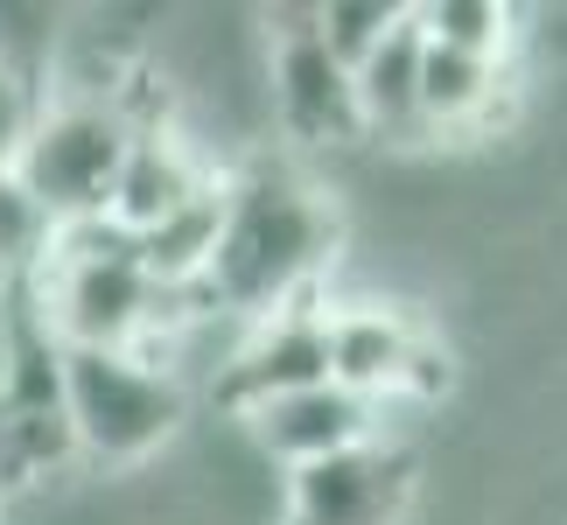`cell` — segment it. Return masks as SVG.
Instances as JSON below:
<instances>
[{
  "label": "cell",
  "instance_id": "obj_1",
  "mask_svg": "<svg viewBox=\"0 0 567 525\" xmlns=\"http://www.w3.org/2000/svg\"><path fill=\"white\" fill-rule=\"evenodd\" d=\"M337 238L343 217L309 175H295L288 162H252L225 183V225L196 288L238 316H280L330 267Z\"/></svg>",
  "mask_w": 567,
  "mask_h": 525
},
{
  "label": "cell",
  "instance_id": "obj_2",
  "mask_svg": "<svg viewBox=\"0 0 567 525\" xmlns=\"http://www.w3.org/2000/svg\"><path fill=\"white\" fill-rule=\"evenodd\" d=\"M29 274L63 350H134V337L147 330L155 280L141 274L134 238L113 231L105 217L50 231V246Z\"/></svg>",
  "mask_w": 567,
  "mask_h": 525
},
{
  "label": "cell",
  "instance_id": "obj_3",
  "mask_svg": "<svg viewBox=\"0 0 567 525\" xmlns=\"http://www.w3.org/2000/svg\"><path fill=\"white\" fill-rule=\"evenodd\" d=\"M126 141H134V113L126 99H99V92H71V99H42L35 134L14 162V189L42 210V225H92L113 204Z\"/></svg>",
  "mask_w": 567,
  "mask_h": 525
},
{
  "label": "cell",
  "instance_id": "obj_4",
  "mask_svg": "<svg viewBox=\"0 0 567 525\" xmlns=\"http://www.w3.org/2000/svg\"><path fill=\"white\" fill-rule=\"evenodd\" d=\"M183 385L141 350H63V413L71 449L92 463H141L183 421Z\"/></svg>",
  "mask_w": 567,
  "mask_h": 525
},
{
  "label": "cell",
  "instance_id": "obj_5",
  "mask_svg": "<svg viewBox=\"0 0 567 525\" xmlns=\"http://www.w3.org/2000/svg\"><path fill=\"white\" fill-rule=\"evenodd\" d=\"M413 497V455L400 442H358L288 476L280 525H400Z\"/></svg>",
  "mask_w": 567,
  "mask_h": 525
},
{
  "label": "cell",
  "instance_id": "obj_6",
  "mask_svg": "<svg viewBox=\"0 0 567 525\" xmlns=\"http://www.w3.org/2000/svg\"><path fill=\"white\" fill-rule=\"evenodd\" d=\"M330 379L358 392L364 406H379L385 392H434L449 379V364L421 343L406 316L392 309H343L330 316Z\"/></svg>",
  "mask_w": 567,
  "mask_h": 525
},
{
  "label": "cell",
  "instance_id": "obj_7",
  "mask_svg": "<svg viewBox=\"0 0 567 525\" xmlns=\"http://www.w3.org/2000/svg\"><path fill=\"white\" fill-rule=\"evenodd\" d=\"M274 105L295 141H358L364 134L351 71L322 50L309 14H280V29H274Z\"/></svg>",
  "mask_w": 567,
  "mask_h": 525
},
{
  "label": "cell",
  "instance_id": "obj_8",
  "mask_svg": "<svg viewBox=\"0 0 567 525\" xmlns=\"http://www.w3.org/2000/svg\"><path fill=\"white\" fill-rule=\"evenodd\" d=\"M246 428H252V442L267 455H280L288 470L322 463V455H343V449H358V442L379 434L372 406H364L358 392H343L337 379L280 392V400H267V406H246Z\"/></svg>",
  "mask_w": 567,
  "mask_h": 525
},
{
  "label": "cell",
  "instance_id": "obj_9",
  "mask_svg": "<svg viewBox=\"0 0 567 525\" xmlns=\"http://www.w3.org/2000/svg\"><path fill=\"white\" fill-rule=\"evenodd\" d=\"M322 379H330V316L280 309L267 330L231 358L225 400L246 413V406H267L280 392H301V385H322Z\"/></svg>",
  "mask_w": 567,
  "mask_h": 525
},
{
  "label": "cell",
  "instance_id": "obj_10",
  "mask_svg": "<svg viewBox=\"0 0 567 525\" xmlns=\"http://www.w3.org/2000/svg\"><path fill=\"white\" fill-rule=\"evenodd\" d=\"M210 175L189 162V147L155 120H134V141H126V162H120V183H113V204H105V225L141 238L155 231L168 210H183Z\"/></svg>",
  "mask_w": 567,
  "mask_h": 525
},
{
  "label": "cell",
  "instance_id": "obj_11",
  "mask_svg": "<svg viewBox=\"0 0 567 525\" xmlns=\"http://www.w3.org/2000/svg\"><path fill=\"white\" fill-rule=\"evenodd\" d=\"M421 50H427V35H421V21H413V8H406L379 35V50L351 71L358 126H364V134H385V141L427 134V126H421Z\"/></svg>",
  "mask_w": 567,
  "mask_h": 525
},
{
  "label": "cell",
  "instance_id": "obj_12",
  "mask_svg": "<svg viewBox=\"0 0 567 525\" xmlns=\"http://www.w3.org/2000/svg\"><path fill=\"white\" fill-rule=\"evenodd\" d=\"M217 225H225V183L210 175L183 210H168L155 231L134 238V259H141V274L155 280V295L162 288H196V280H204L210 246H217Z\"/></svg>",
  "mask_w": 567,
  "mask_h": 525
},
{
  "label": "cell",
  "instance_id": "obj_13",
  "mask_svg": "<svg viewBox=\"0 0 567 525\" xmlns=\"http://www.w3.org/2000/svg\"><path fill=\"white\" fill-rule=\"evenodd\" d=\"M491 92H497V63L442 50V42L421 50V126H463L491 105Z\"/></svg>",
  "mask_w": 567,
  "mask_h": 525
},
{
  "label": "cell",
  "instance_id": "obj_14",
  "mask_svg": "<svg viewBox=\"0 0 567 525\" xmlns=\"http://www.w3.org/2000/svg\"><path fill=\"white\" fill-rule=\"evenodd\" d=\"M413 21H421L427 42L484 56V63H497L512 42V8H497V0H434V8H413Z\"/></svg>",
  "mask_w": 567,
  "mask_h": 525
},
{
  "label": "cell",
  "instance_id": "obj_15",
  "mask_svg": "<svg viewBox=\"0 0 567 525\" xmlns=\"http://www.w3.org/2000/svg\"><path fill=\"white\" fill-rule=\"evenodd\" d=\"M50 50H56V8L0 0V71L21 78L35 99H42V78H50Z\"/></svg>",
  "mask_w": 567,
  "mask_h": 525
},
{
  "label": "cell",
  "instance_id": "obj_16",
  "mask_svg": "<svg viewBox=\"0 0 567 525\" xmlns=\"http://www.w3.org/2000/svg\"><path fill=\"white\" fill-rule=\"evenodd\" d=\"M400 14H406V8H392V0H330V8H309L322 50H330L343 71H358V63L379 50V35H385Z\"/></svg>",
  "mask_w": 567,
  "mask_h": 525
},
{
  "label": "cell",
  "instance_id": "obj_17",
  "mask_svg": "<svg viewBox=\"0 0 567 525\" xmlns=\"http://www.w3.org/2000/svg\"><path fill=\"white\" fill-rule=\"evenodd\" d=\"M42 246H50L42 210L14 189V175H0V288H8L14 274H29L35 259H42Z\"/></svg>",
  "mask_w": 567,
  "mask_h": 525
},
{
  "label": "cell",
  "instance_id": "obj_18",
  "mask_svg": "<svg viewBox=\"0 0 567 525\" xmlns=\"http://www.w3.org/2000/svg\"><path fill=\"white\" fill-rule=\"evenodd\" d=\"M35 113H42V99L21 78L0 71V175H14L21 147H29V134H35Z\"/></svg>",
  "mask_w": 567,
  "mask_h": 525
},
{
  "label": "cell",
  "instance_id": "obj_19",
  "mask_svg": "<svg viewBox=\"0 0 567 525\" xmlns=\"http://www.w3.org/2000/svg\"><path fill=\"white\" fill-rule=\"evenodd\" d=\"M0 392H8V288H0Z\"/></svg>",
  "mask_w": 567,
  "mask_h": 525
}]
</instances>
